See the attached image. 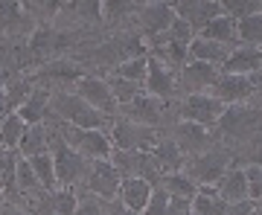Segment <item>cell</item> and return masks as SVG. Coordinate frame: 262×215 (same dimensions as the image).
<instances>
[{"mask_svg": "<svg viewBox=\"0 0 262 215\" xmlns=\"http://www.w3.org/2000/svg\"><path fill=\"white\" fill-rule=\"evenodd\" d=\"M35 90V79L32 73H24V76H12L6 87H3V113H18V108L27 102L29 96Z\"/></svg>", "mask_w": 262, "mask_h": 215, "instance_id": "cell-21", "label": "cell"}, {"mask_svg": "<svg viewBox=\"0 0 262 215\" xmlns=\"http://www.w3.org/2000/svg\"><path fill=\"white\" fill-rule=\"evenodd\" d=\"M50 113L58 116L61 122H67V125L88 128V131H111V122H114L111 116L94 111L76 90H64V93L50 96Z\"/></svg>", "mask_w": 262, "mask_h": 215, "instance_id": "cell-2", "label": "cell"}, {"mask_svg": "<svg viewBox=\"0 0 262 215\" xmlns=\"http://www.w3.org/2000/svg\"><path fill=\"white\" fill-rule=\"evenodd\" d=\"M38 189H41V180H38L32 163L20 157V163H18V195H20V201L27 195H32V192H38Z\"/></svg>", "mask_w": 262, "mask_h": 215, "instance_id": "cell-38", "label": "cell"}, {"mask_svg": "<svg viewBox=\"0 0 262 215\" xmlns=\"http://www.w3.org/2000/svg\"><path fill=\"white\" fill-rule=\"evenodd\" d=\"M32 169H35L38 180H41V186L44 189H58V178H56V163H53V154L44 151V154H38V157L29 160Z\"/></svg>", "mask_w": 262, "mask_h": 215, "instance_id": "cell-34", "label": "cell"}, {"mask_svg": "<svg viewBox=\"0 0 262 215\" xmlns=\"http://www.w3.org/2000/svg\"><path fill=\"white\" fill-rule=\"evenodd\" d=\"M233 163L236 166H262V134H256L253 140H248L245 146L233 151Z\"/></svg>", "mask_w": 262, "mask_h": 215, "instance_id": "cell-35", "label": "cell"}, {"mask_svg": "<svg viewBox=\"0 0 262 215\" xmlns=\"http://www.w3.org/2000/svg\"><path fill=\"white\" fill-rule=\"evenodd\" d=\"M73 90L82 96L94 111L105 113V116H111V120L120 113V105H117V99H114V93H111V87H108V79H105V76L88 73L82 82L73 87Z\"/></svg>", "mask_w": 262, "mask_h": 215, "instance_id": "cell-12", "label": "cell"}, {"mask_svg": "<svg viewBox=\"0 0 262 215\" xmlns=\"http://www.w3.org/2000/svg\"><path fill=\"white\" fill-rule=\"evenodd\" d=\"M117 116H125V120H131V122L149 125V128H155V131H160V134H166L169 128L178 122L175 113H172V102H160V99H155V96H149V93H140L131 105L120 108Z\"/></svg>", "mask_w": 262, "mask_h": 215, "instance_id": "cell-5", "label": "cell"}, {"mask_svg": "<svg viewBox=\"0 0 262 215\" xmlns=\"http://www.w3.org/2000/svg\"><path fill=\"white\" fill-rule=\"evenodd\" d=\"M24 131H27V122L20 120L18 113H9L6 120L0 122V146H6V149H18Z\"/></svg>", "mask_w": 262, "mask_h": 215, "instance_id": "cell-33", "label": "cell"}, {"mask_svg": "<svg viewBox=\"0 0 262 215\" xmlns=\"http://www.w3.org/2000/svg\"><path fill=\"white\" fill-rule=\"evenodd\" d=\"M225 212H227L225 201L219 195H204V192H198L192 198V206H189V215H225Z\"/></svg>", "mask_w": 262, "mask_h": 215, "instance_id": "cell-37", "label": "cell"}, {"mask_svg": "<svg viewBox=\"0 0 262 215\" xmlns=\"http://www.w3.org/2000/svg\"><path fill=\"white\" fill-rule=\"evenodd\" d=\"M172 20H175L172 0H143L140 12H137V20H134V29H137V35L151 47L172 27Z\"/></svg>", "mask_w": 262, "mask_h": 215, "instance_id": "cell-9", "label": "cell"}, {"mask_svg": "<svg viewBox=\"0 0 262 215\" xmlns=\"http://www.w3.org/2000/svg\"><path fill=\"white\" fill-rule=\"evenodd\" d=\"M143 87H146V93L160 99V102H172V99H178V70L160 64L158 58H149V73H146Z\"/></svg>", "mask_w": 262, "mask_h": 215, "instance_id": "cell-15", "label": "cell"}, {"mask_svg": "<svg viewBox=\"0 0 262 215\" xmlns=\"http://www.w3.org/2000/svg\"><path fill=\"white\" fill-rule=\"evenodd\" d=\"M79 195V206L73 215H105V201H99L91 192H76Z\"/></svg>", "mask_w": 262, "mask_h": 215, "instance_id": "cell-40", "label": "cell"}, {"mask_svg": "<svg viewBox=\"0 0 262 215\" xmlns=\"http://www.w3.org/2000/svg\"><path fill=\"white\" fill-rule=\"evenodd\" d=\"M160 189H166L172 198H192L198 195V183L192 178H187V172H172V175H163L160 178Z\"/></svg>", "mask_w": 262, "mask_h": 215, "instance_id": "cell-29", "label": "cell"}, {"mask_svg": "<svg viewBox=\"0 0 262 215\" xmlns=\"http://www.w3.org/2000/svg\"><path fill=\"white\" fill-rule=\"evenodd\" d=\"M108 137H111L114 149L120 151H151L160 140V131H155L149 125H140V122H131L125 116H114Z\"/></svg>", "mask_w": 262, "mask_h": 215, "instance_id": "cell-8", "label": "cell"}, {"mask_svg": "<svg viewBox=\"0 0 262 215\" xmlns=\"http://www.w3.org/2000/svg\"><path fill=\"white\" fill-rule=\"evenodd\" d=\"M50 90H44V87H38L35 84V90H32V96H29L27 102L18 108V116L27 125H38V122H44L47 120V113H50Z\"/></svg>", "mask_w": 262, "mask_h": 215, "instance_id": "cell-28", "label": "cell"}, {"mask_svg": "<svg viewBox=\"0 0 262 215\" xmlns=\"http://www.w3.org/2000/svg\"><path fill=\"white\" fill-rule=\"evenodd\" d=\"M84 76H88V70L79 61H73L70 56H64V58H56V61H47L44 67H38L32 73V79H35L38 87H44L50 93H64V90H73Z\"/></svg>", "mask_w": 262, "mask_h": 215, "instance_id": "cell-7", "label": "cell"}, {"mask_svg": "<svg viewBox=\"0 0 262 215\" xmlns=\"http://www.w3.org/2000/svg\"><path fill=\"white\" fill-rule=\"evenodd\" d=\"M222 12L239 23V20H245V18H251V15H256V12H262V0H222Z\"/></svg>", "mask_w": 262, "mask_h": 215, "instance_id": "cell-36", "label": "cell"}, {"mask_svg": "<svg viewBox=\"0 0 262 215\" xmlns=\"http://www.w3.org/2000/svg\"><path fill=\"white\" fill-rule=\"evenodd\" d=\"M213 96L222 99L225 105H242L256 99V84H253V76H222L219 84L213 87Z\"/></svg>", "mask_w": 262, "mask_h": 215, "instance_id": "cell-17", "label": "cell"}, {"mask_svg": "<svg viewBox=\"0 0 262 215\" xmlns=\"http://www.w3.org/2000/svg\"><path fill=\"white\" fill-rule=\"evenodd\" d=\"M236 32H239V44L242 47H259L262 50V12L239 20L236 23Z\"/></svg>", "mask_w": 262, "mask_h": 215, "instance_id": "cell-31", "label": "cell"}, {"mask_svg": "<svg viewBox=\"0 0 262 215\" xmlns=\"http://www.w3.org/2000/svg\"><path fill=\"white\" fill-rule=\"evenodd\" d=\"M198 38H207V41H215V44H227V47H239L236 20H233V18H227L225 12H222L219 18L210 20V23H207V27L198 32Z\"/></svg>", "mask_w": 262, "mask_h": 215, "instance_id": "cell-25", "label": "cell"}, {"mask_svg": "<svg viewBox=\"0 0 262 215\" xmlns=\"http://www.w3.org/2000/svg\"><path fill=\"white\" fill-rule=\"evenodd\" d=\"M76 206H79V195H76V189L58 186L56 189V215H73Z\"/></svg>", "mask_w": 262, "mask_h": 215, "instance_id": "cell-39", "label": "cell"}, {"mask_svg": "<svg viewBox=\"0 0 262 215\" xmlns=\"http://www.w3.org/2000/svg\"><path fill=\"white\" fill-rule=\"evenodd\" d=\"M20 6H24V15L38 29V27H53L64 3L61 0H20Z\"/></svg>", "mask_w": 262, "mask_h": 215, "instance_id": "cell-26", "label": "cell"}, {"mask_svg": "<svg viewBox=\"0 0 262 215\" xmlns=\"http://www.w3.org/2000/svg\"><path fill=\"white\" fill-rule=\"evenodd\" d=\"M105 215H140V212H131L128 206H122L120 201H111V204H105Z\"/></svg>", "mask_w": 262, "mask_h": 215, "instance_id": "cell-44", "label": "cell"}, {"mask_svg": "<svg viewBox=\"0 0 262 215\" xmlns=\"http://www.w3.org/2000/svg\"><path fill=\"white\" fill-rule=\"evenodd\" d=\"M146 73H149V58L140 56V58H131V61H125V64L114 67L111 76H120V79H128V82L134 84H146ZM108 76V73H105ZM146 90V87H143Z\"/></svg>", "mask_w": 262, "mask_h": 215, "instance_id": "cell-32", "label": "cell"}, {"mask_svg": "<svg viewBox=\"0 0 262 215\" xmlns=\"http://www.w3.org/2000/svg\"><path fill=\"white\" fill-rule=\"evenodd\" d=\"M120 183H122V178H120V172L111 166V160H94L84 183L76 189V192H91V195H96L99 201L111 204V201L120 198Z\"/></svg>", "mask_w": 262, "mask_h": 215, "instance_id": "cell-11", "label": "cell"}, {"mask_svg": "<svg viewBox=\"0 0 262 215\" xmlns=\"http://www.w3.org/2000/svg\"><path fill=\"white\" fill-rule=\"evenodd\" d=\"M215 192H219V198L225 201V204H236V201H245L248 198V180H245V169L242 166H230L219 178V183H215Z\"/></svg>", "mask_w": 262, "mask_h": 215, "instance_id": "cell-23", "label": "cell"}, {"mask_svg": "<svg viewBox=\"0 0 262 215\" xmlns=\"http://www.w3.org/2000/svg\"><path fill=\"white\" fill-rule=\"evenodd\" d=\"M172 9L181 20H187L198 35L210 20L222 15V0H172Z\"/></svg>", "mask_w": 262, "mask_h": 215, "instance_id": "cell-16", "label": "cell"}, {"mask_svg": "<svg viewBox=\"0 0 262 215\" xmlns=\"http://www.w3.org/2000/svg\"><path fill=\"white\" fill-rule=\"evenodd\" d=\"M253 215H262V204H256V206H253Z\"/></svg>", "mask_w": 262, "mask_h": 215, "instance_id": "cell-47", "label": "cell"}, {"mask_svg": "<svg viewBox=\"0 0 262 215\" xmlns=\"http://www.w3.org/2000/svg\"><path fill=\"white\" fill-rule=\"evenodd\" d=\"M143 0H102L105 29H134Z\"/></svg>", "mask_w": 262, "mask_h": 215, "instance_id": "cell-18", "label": "cell"}, {"mask_svg": "<svg viewBox=\"0 0 262 215\" xmlns=\"http://www.w3.org/2000/svg\"><path fill=\"white\" fill-rule=\"evenodd\" d=\"M259 204H262V201H259Z\"/></svg>", "mask_w": 262, "mask_h": 215, "instance_id": "cell-48", "label": "cell"}, {"mask_svg": "<svg viewBox=\"0 0 262 215\" xmlns=\"http://www.w3.org/2000/svg\"><path fill=\"white\" fill-rule=\"evenodd\" d=\"M53 116V113H50ZM58 125V134H61V140L70 146L73 151H79L82 157L88 160H108L114 151V142L108 137V131H88V128H76V125H67L61 122L58 116H53Z\"/></svg>", "mask_w": 262, "mask_h": 215, "instance_id": "cell-6", "label": "cell"}, {"mask_svg": "<svg viewBox=\"0 0 262 215\" xmlns=\"http://www.w3.org/2000/svg\"><path fill=\"white\" fill-rule=\"evenodd\" d=\"M256 134H262V96L242 105H227L222 120L215 122L213 128L215 142H222L230 151H236L239 146L253 140Z\"/></svg>", "mask_w": 262, "mask_h": 215, "instance_id": "cell-1", "label": "cell"}, {"mask_svg": "<svg viewBox=\"0 0 262 215\" xmlns=\"http://www.w3.org/2000/svg\"><path fill=\"white\" fill-rule=\"evenodd\" d=\"M253 84H256V93L262 96V67H259V73L253 76Z\"/></svg>", "mask_w": 262, "mask_h": 215, "instance_id": "cell-46", "label": "cell"}, {"mask_svg": "<svg viewBox=\"0 0 262 215\" xmlns=\"http://www.w3.org/2000/svg\"><path fill=\"white\" fill-rule=\"evenodd\" d=\"M111 166L120 172V178H143L149 180L151 186H160V169L151 157V151H120L114 149L111 151Z\"/></svg>", "mask_w": 262, "mask_h": 215, "instance_id": "cell-10", "label": "cell"}, {"mask_svg": "<svg viewBox=\"0 0 262 215\" xmlns=\"http://www.w3.org/2000/svg\"><path fill=\"white\" fill-rule=\"evenodd\" d=\"M151 192H155V186H151L149 180H143V178H122L120 183V201L122 206H128L131 212H140L146 209V204H149V198Z\"/></svg>", "mask_w": 262, "mask_h": 215, "instance_id": "cell-20", "label": "cell"}, {"mask_svg": "<svg viewBox=\"0 0 262 215\" xmlns=\"http://www.w3.org/2000/svg\"><path fill=\"white\" fill-rule=\"evenodd\" d=\"M222 79V70L204 61H189L178 73V96L189 93H213V87Z\"/></svg>", "mask_w": 262, "mask_h": 215, "instance_id": "cell-13", "label": "cell"}, {"mask_svg": "<svg viewBox=\"0 0 262 215\" xmlns=\"http://www.w3.org/2000/svg\"><path fill=\"white\" fill-rule=\"evenodd\" d=\"M151 157H155V163H158L160 175H172V172H184V166H187V154L175 146V142L169 140L166 134H160L158 146L151 149Z\"/></svg>", "mask_w": 262, "mask_h": 215, "instance_id": "cell-22", "label": "cell"}, {"mask_svg": "<svg viewBox=\"0 0 262 215\" xmlns=\"http://www.w3.org/2000/svg\"><path fill=\"white\" fill-rule=\"evenodd\" d=\"M227 105L222 99H215L213 93H189V96H178L172 99V113L178 122H195L201 128L213 131L215 122L222 120Z\"/></svg>", "mask_w": 262, "mask_h": 215, "instance_id": "cell-4", "label": "cell"}, {"mask_svg": "<svg viewBox=\"0 0 262 215\" xmlns=\"http://www.w3.org/2000/svg\"><path fill=\"white\" fill-rule=\"evenodd\" d=\"M253 201L245 198V201H236V204H227V212L225 215H253Z\"/></svg>", "mask_w": 262, "mask_h": 215, "instance_id": "cell-43", "label": "cell"}, {"mask_svg": "<svg viewBox=\"0 0 262 215\" xmlns=\"http://www.w3.org/2000/svg\"><path fill=\"white\" fill-rule=\"evenodd\" d=\"M230 166H233V151L225 149L222 142H213L210 149L187 157L184 172H187V178L195 180L198 186H215L219 178H222Z\"/></svg>", "mask_w": 262, "mask_h": 215, "instance_id": "cell-3", "label": "cell"}, {"mask_svg": "<svg viewBox=\"0 0 262 215\" xmlns=\"http://www.w3.org/2000/svg\"><path fill=\"white\" fill-rule=\"evenodd\" d=\"M50 151V137H47V125L44 122H38V125H27V131L20 137L18 142V154L24 160H32L38 154H44Z\"/></svg>", "mask_w": 262, "mask_h": 215, "instance_id": "cell-27", "label": "cell"}, {"mask_svg": "<svg viewBox=\"0 0 262 215\" xmlns=\"http://www.w3.org/2000/svg\"><path fill=\"white\" fill-rule=\"evenodd\" d=\"M166 137L175 142L187 157L210 149V146L215 142L213 131H210V128H201V125H195V122H175V125L166 131Z\"/></svg>", "mask_w": 262, "mask_h": 215, "instance_id": "cell-14", "label": "cell"}, {"mask_svg": "<svg viewBox=\"0 0 262 215\" xmlns=\"http://www.w3.org/2000/svg\"><path fill=\"white\" fill-rule=\"evenodd\" d=\"M262 67V50L259 47H233V53L227 56L222 64V76H256Z\"/></svg>", "mask_w": 262, "mask_h": 215, "instance_id": "cell-19", "label": "cell"}, {"mask_svg": "<svg viewBox=\"0 0 262 215\" xmlns=\"http://www.w3.org/2000/svg\"><path fill=\"white\" fill-rule=\"evenodd\" d=\"M245 180H248V198L253 204L262 201V166H245Z\"/></svg>", "mask_w": 262, "mask_h": 215, "instance_id": "cell-41", "label": "cell"}, {"mask_svg": "<svg viewBox=\"0 0 262 215\" xmlns=\"http://www.w3.org/2000/svg\"><path fill=\"white\" fill-rule=\"evenodd\" d=\"M105 79H108V87H111V93H114V99H117L120 108L131 105L140 93H146L143 84H134V82H128V79H120V76H111V73L105 76Z\"/></svg>", "mask_w": 262, "mask_h": 215, "instance_id": "cell-30", "label": "cell"}, {"mask_svg": "<svg viewBox=\"0 0 262 215\" xmlns=\"http://www.w3.org/2000/svg\"><path fill=\"white\" fill-rule=\"evenodd\" d=\"M0 215H29L20 204H9V201H0Z\"/></svg>", "mask_w": 262, "mask_h": 215, "instance_id": "cell-45", "label": "cell"}, {"mask_svg": "<svg viewBox=\"0 0 262 215\" xmlns=\"http://www.w3.org/2000/svg\"><path fill=\"white\" fill-rule=\"evenodd\" d=\"M143 215H169V192L166 189L155 186V192H151L149 204H146V209H143Z\"/></svg>", "mask_w": 262, "mask_h": 215, "instance_id": "cell-42", "label": "cell"}, {"mask_svg": "<svg viewBox=\"0 0 262 215\" xmlns=\"http://www.w3.org/2000/svg\"><path fill=\"white\" fill-rule=\"evenodd\" d=\"M233 53V47L227 44H215V41H207V38H198L189 44V61H204V64H213L222 70V64L227 61V56Z\"/></svg>", "mask_w": 262, "mask_h": 215, "instance_id": "cell-24", "label": "cell"}]
</instances>
